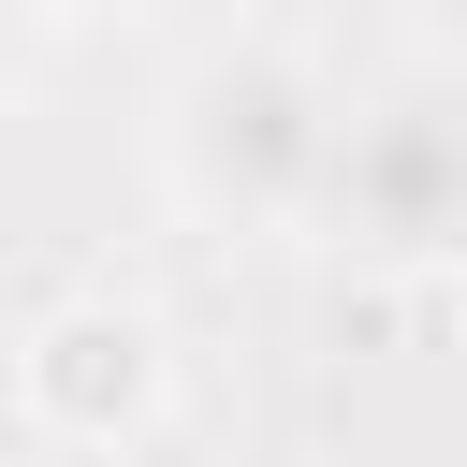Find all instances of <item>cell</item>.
Masks as SVG:
<instances>
[{
    "instance_id": "6da1fadb",
    "label": "cell",
    "mask_w": 467,
    "mask_h": 467,
    "mask_svg": "<svg viewBox=\"0 0 467 467\" xmlns=\"http://www.w3.org/2000/svg\"><path fill=\"white\" fill-rule=\"evenodd\" d=\"M306 219L365 263H467V88H379L336 102Z\"/></svg>"
},
{
    "instance_id": "7a4b0ae2",
    "label": "cell",
    "mask_w": 467,
    "mask_h": 467,
    "mask_svg": "<svg viewBox=\"0 0 467 467\" xmlns=\"http://www.w3.org/2000/svg\"><path fill=\"white\" fill-rule=\"evenodd\" d=\"M321 146H336V102L292 58H204L175 88V190L219 219H306Z\"/></svg>"
},
{
    "instance_id": "3957f363",
    "label": "cell",
    "mask_w": 467,
    "mask_h": 467,
    "mask_svg": "<svg viewBox=\"0 0 467 467\" xmlns=\"http://www.w3.org/2000/svg\"><path fill=\"white\" fill-rule=\"evenodd\" d=\"M146 379H161V365H146V321H131V306H73V321L29 336V394H44V423H73V438L131 423Z\"/></svg>"
},
{
    "instance_id": "277c9868",
    "label": "cell",
    "mask_w": 467,
    "mask_h": 467,
    "mask_svg": "<svg viewBox=\"0 0 467 467\" xmlns=\"http://www.w3.org/2000/svg\"><path fill=\"white\" fill-rule=\"evenodd\" d=\"M29 44H44V0H0V88L29 73Z\"/></svg>"
},
{
    "instance_id": "5b68a950",
    "label": "cell",
    "mask_w": 467,
    "mask_h": 467,
    "mask_svg": "<svg viewBox=\"0 0 467 467\" xmlns=\"http://www.w3.org/2000/svg\"><path fill=\"white\" fill-rule=\"evenodd\" d=\"M44 15H88V0H44Z\"/></svg>"
},
{
    "instance_id": "8992f818",
    "label": "cell",
    "mask_w": 467,
    "mask_h": 467,
    "mask_svg": "<svg viewBox=\"0 0 467 467\" xmlns=\"http://www.w3.org/2000/svg\"><path fill=\"white\" fill-rule=\"evenodd\" d=\"M452 15H467V0H452Z\"/></svg>"
}]
</instances>
